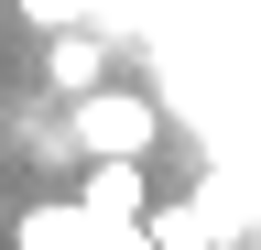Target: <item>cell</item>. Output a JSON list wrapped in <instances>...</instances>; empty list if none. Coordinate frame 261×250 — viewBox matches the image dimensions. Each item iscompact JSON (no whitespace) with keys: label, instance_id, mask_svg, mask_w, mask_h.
Here are the masks:
<instances>
[{"label":"cell","instance_id":"6da1fadb","mask_svg":"<svg viewBox=\"0 0 261 250\" xmlns=\"http://www.w3.org/2000/svg\"><path fill=\"white\" fill-rule=\"evenodd\" d=\"M0 250H261V0H0Z\"/></svg>","mask_w":261,"mask_h":250}]
</instances>
